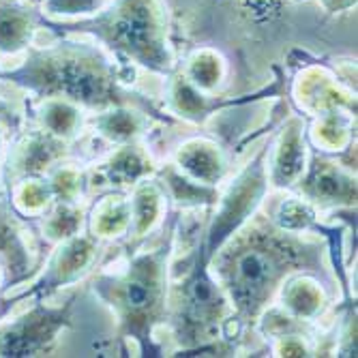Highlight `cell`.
I'll return each instance as SVG.
<instances>
[{"instance_id":"cell-1","label":"cell","mask_w":358,"mask_h":358,"mask_svg":"<svg viewBox=\"0 0 358 358\" xmlns=\"http://www.w3.org/2000/svg\"><path fill=\"white\" fill-rule=\"evenodd\" d=\"M5 78L39 94H64L84 103H96V96H103L96 58L73 48L32 50L22 67Z\"/></svg>"},{"instance_id":"cell-2","label":"cell","mask_w":358,"mask_h":358,"mask_svg":"<svg viewBox=\"0 0 358 358\" xmlns=\"http://www.w3.org/2000/svg\"><path fill=\"white\" fill-rule=\"evenodd\" d=\"M101 26L112 41H118L129 50H131V45L136 50H148L146 43H152L155 39L152 11L146 7L144 0H127L120 11Z\"/></svg>"},{"instance_id":"cell-3","label":"cell","mask_w":358,"mask_h":358,"mask_svg":"<svg viewBox=\"0 0 358 358\" xmlns=\"http://www.w3.org/2000/svg\"><path fill=\"white\" fill-rule=\"evenodd\" d=\"M60 315L52 313H30L0 337V356H28L45 348L48 339H52Z\"/></svg>"},{"instance_id":"cell-4","label":"cell","mask_w":358,"mask_h":358,"mask_svg":"<svg viewBox=\"0 0 358 358\" xmlns=\"http://www.w3.org/2000/svg\"><path fill=\"white\" fill-rule=\"evenodd\" d=\"M275 257L273 253H264L262 249L247 251L238 257L236 264V285L249 296H257L264 283H271L275 275Z\"/></svg>"},{"instance_id":"cell-5","label":"cell","mask_w":358,"mask_h":358,"mask_svg":"<svg viewBox=\"0 0 358 358\" xmlns=\"http://www.w3.org/2000/svg\"><path fill=\"white\" fill-rule=\"evenodd\" d=\"M32 35V15L28 9L0 0V50L17 52L28 45Z\"/></svg>"},{"instance_id":"cell-6","label":"cell","mask_w":358,"mask_h":358,"mask_svg":"<svg viewBox=\"0 0 358 358\" xmlns=\"http://www.w3.org/2000/svg\"><path fill=\"white\" fill-rule=\"evenodd\" d=\"M96 0H45V7L52 13H78L94 7Z\"/></svg>"},{"instance_id":"cell-7","label":"cell","mask_w":358,"mask_h":358,"mask_svg":"<svg viewBox=\"0 0 358 358\" xmlns=\"http://www.w3.org/2000/svg\"><path fill=\"white\" fill-rule=\"evenodd\" d=\"M0 118H5V120H9V122H11V118H13L11 112H9V108H7L3 101H0Z\"/></svg>"}]
</instances>
